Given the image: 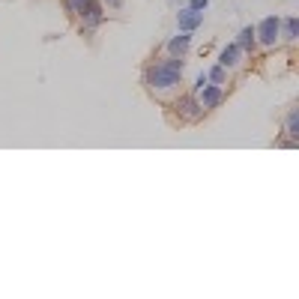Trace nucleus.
<instances>
[{
  "label": "nucleus",
  "mask_w": 299,
  "mask_h": 299,
  "mask_svg": "<svg viewBox=\"0 0 299 299\" xmlns=\"http://www.w3.org/2000/svg\"><path fill=\"white\" fill-rule=\"evenodd\" d=\"M177 111H179V117H182V120H201V117H204V105L198 102L195 93L179 96V99H177Z\"/></svg>",
  "instance_id": "nucleus-5"
},
{
  "label": "nucleus",
  "mask_w": 299,
  "mask_h": 299,
  "mask_svg": "<svg viewBox=\"0 0 299 299\" xmlns=\"http://www.w3.org/2000/svg\"><path fill=\"white\" fill-rule=\"evenodd\" d=\"M201 24H204V12H198V9H192V6L177 9V27H179V30H185V33H195Z\"/></svg>",
  "instance_id": "nucleus-6"
},
{
  "label": "nucleus",
  "mask_w": 299,
  "mask_h": 299,
  "mask_svg": "<svg viewBox=\"0 0 299 299\" xmlns=\"http://www.w3.org/2000/svg\"><path fill=\"white\" fill-rule=\"evenodd\" d=\"M108 6H111V9H120V6H123V0H108Z\"/></svg>",
  "instance_id": "nucleus-16"
},
{
  "label": "nucleus",
  "mask_w": 299,
  "mask_h": 299,
  "mask_svg": "<svg viewBox=\"0 0 299 299\" xmlns=\"http://www.w3.org/2000/svg\"><path fill=\"white\" fill-rule=\"evenodd\" d=\"M207 78H209L212 84H224V81H228V72H224V66H218V63H215V66L207 72Z\"/></svg>",
  "instance_id": "nucleus-12"
},
{
  "label": "nucleus",
  "mask_w": 299,
  "mask_h": 299,
  "mask_svg": "<svg viewBox=\"0 0 299 299\" xmlns=\"http://www.w3.org/2000/svg\"><path fill=\"white\" fill-rule=\"evenodd\" d=\"M75 15H81V21H84L81 24V36H90L102 24V0H84Z\"/></svg>",
  "instance_id": "nucleus-2"
},
{
  "label": "nucleus",
  "mask_w": 299,
  "mask_h": 299,
  "mask_svg": "<svg viewBox=\"0 0 299 299\" xmlns=\"http://www.w3.org/2000/svg\"><path fill=\"white\" fill-rule=\"evenodd\" d=\"M189 6H192V9H198V12H204V9L209 6V0H189Z\"/></svg>",
  "instance_id": "nucleus-14"
},
{
  "label": "nucleus",
  "mask_w": 299,
  "mask_h": 299,
  "mask_svg": "<svg viewBox=\"0 0 299 299\" xmlns=\"http://www.w3.org/2000/svg\"><path fill=\"white\" fill-rule=\"evenodd\" d=\"M195 96H198V102L204 105V111H212V108H218V105L224 102V90H221V84H209V81H207Z\"/></svg>",
  "instance_id": "nucleus-4"
},
{
  "label": "nucleus",
  "mask_w": 299,
  "mask_h": 299,
  "mask_svg": "<svg viewBox=\"0 0 299 299\" xmlns=\"http://www.w3.org/2000/svg\"><path fill=\"white\" fill-rule=\"evenodd\" d=\"M278 36H284V42H296L299 39V18L278 21Z\"/></svg>",
  "instance_id": "nucleus-10"
},
{
  "label": "nucleus",
  "mask_w": 299,
  "mask_h": 299,
  "mask_svg": "<svg viewBox=\"0 0 299 299\" xmlns=\"http://www.w3.org/2000/svg\"><path fill=\"white\" fill-rule=\"evenodd\" d=\"M237 45L242 48V54H248V51H254V45H257V39H254V27H251V24L239 30V36H237Z\"/></svg>",
  "instance_id": "nucleus-11"
},
{
  "label": "nucleus",
  "mask_w": 299,
  "mask_h": 299,
  "mask_svg": "<svg viewBox=\"0 0 299 299\" xmlns=\"http://www.w3.org/2000/svg\"><path fill=\"white\" fill-rule=\"evenodd\" d=\"M278 21L281 18H275V15H267L264 21H260L257 27H254V39L260 42V45H267V48H272L281 36H278Z\"/></svg>",
  "instance_id": "nucleus-3"
},
{
  "label": "nucleus",
  "mask_w": 299,
  "mask_h": 299,
  "mask_svg": "<svg viewBox=\"0 0 299 299\" xmlns=\"http://www.w3.org/2000/svg\"><path fill=\"white\" fill-rule=\"evenodd\" d=\"M189 45H192V33H185V30H179L174 39L168 42V51L174 54V57H182L185 51H189Z\"/></svg>",
  "instance_id": "nucleus-9"
},
{
  "label": "nucleus",
  "mask_w": 299,
  "mask_h": 299,
  "mask_svg": "<svg viewBox=\"0 0 299 299\" xmlns=\"http://www.w3.org/2000/svg\"><path fill=\"white\" fill-rule=\"evenodd\" d=\"M182 72H185V60L182 57H168L162 63H153V66H147L144 69V84L150 90H156V93H165V90H174L182 78Z\"/></svg>",
  "instance_id": "nucleus-1"
},
{
  "label": "nucleus",
  "mask_w": 299,
  "mask_h": 299,
  "mask_svg": "<svg viewBox=\"0 0 299 299\" xmlns=\"http://www.w3.org/2000/svg\"><path fill=\"white\" fill-rule=\"evenodd\" d=\"M284 135H287V144L296 147L299 144V108H290L287 117H284Z\"/></svg>",
  "instance_id": "nucleus-7"
},
{
  "label": "nucleus",
  "mask_w": 299,
  "mask_h": 299,
  "mask_svg": "<svg viewBox=\"0 0 299 299\" xmlns=\"http://www.w3.org/2000/svg\"><path fill=\"white\" fill-rule=\"evenodd\" d=\"M207 81H209V78H207V72H201L198 78H195V84H192V93H198V90H201V87H204Z\"/></svg>",
  "instance_id": "nucleus-13"
},
{
  "label": "nucleus",
  "mask_w": 299,
  "mask_h": 299,
  "mask_svg": "<svg viewBox=\"0 0 299 299\" xmlns=\"http://www.w3.org/2000/svg\"><path fill=\"white\" fill-rule=\"evenodd\" d=\"M84 3V0H66V9H69V15H75L78 12V6Z\"/></svg>",
  "instance_id": "nucleus-15"
},
{
  "label": "nucleus",
  "mask_w": 299,
  "mask_h": 299,
  "mask_svg": "<svg viewBox=\"0 0 299 299\" xmlns=\"http://www.w3.org/2000/svg\"><path fill=\"white\" fill-rule=\"evenodd\" d=\"M239 57H242V48H239L237 42H231V45H224V48H221V54H218V66L234 69V66H239Z\"/></svg>",
  "instance_id": "nucleus-8"
}]
</instances>
